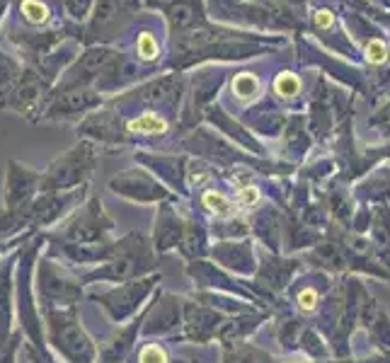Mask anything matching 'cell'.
I'll use <instances>...</instances> for the list:
<instances>
[{
  "instance_id": "obj_20",
  "label": "cell",
  "mask_w": 390,
  "mask_h": 363,
  "mask_svg": "<svg viewBox=\"0 0 390 363\" xmlns=\"http://www.w3.org/2000/svg\"><path fill=\"white\" fill-rule=\"evenodd\" d=\"M119 15V0H98V8H95V24L104 27L111 20H116Z\"/></svg>"
},
{
  "instance_id": "obj_27",
  "label": "cell",
  "mask_w": 390,
  "mask_h": 363,
  "mask_svg": "<svg viewBox=\"0 0 390 363\" xmlns=\"http://www.w3.org/2000/svg\"><path fill=\"white\" fill-rule=\"evenodd\" d=\"M257 201V189L255 187H245L240 192V203H255Z\"/></svg>"
},
{
  "instance_id": "obj_15",
  "label": "cell",
  "mask_w": 390,
  "mask_h": 363,
  "mask_svg": "<svg viewBox=\"0 0 390 363\" xmlns=\"http://www.w3.org/2000/svg\"><path fill=\"white\" fill-rule=\"evenodd\" d=\"M167 17H170L172 27H177V29H187V27H192V24L196 22L194 10H192V5H187V3L170 5V10H167Z\"/></svg>"
},
{
  "instance_id": "obj_2",
  "label": "cell",
  "mask_w": 390,
  "mask_h": 363,
  "mask_svg": "<svg viewBox=\"0 0 390 363\" xmlns=\"http://www.w3.org/2000/svg\"><path fill=\"white\" fill-rule=\"evenodd\" d=\"M83 279H75L65 267L54 262L52 254L39 257L37 262V303L42 310L47 308H78L83 298Z\"/></svg>"
},
{
  "instance_id": "obj_16",
  "label": "cell",
  "mask_w": 390,
  "mask_h": 363,
  "mask_svg": "<svg viewBox=\"0 0 390 363\" xmlns=\"http://www.w3.org/2000/svg\"><path fill=\"white\" fill-rule=\"evenodd\" d=\"M165 129V119H160L155 114H143L139 119L129 121V131H134V134H163Z\"/></svg>"
},
{
  "instance_id": "obj_28",
  "label": "cell",
  "mask_w": 390,
  "mask_h": 363,
  "mask_svg": "<svg viewBox=\"0 0 390 363\" xmlns=\"http://www.w3.org/2000/svg\"><path fill=\"white\" fill-rule=\"evenodd\" d=\"M315 22L320 24V27H330V24H332V15L327 13V10H320V13L315 15Z\"/></svg>"
},
{
  "instance_id": "obj_29",
  "label": "cell",
  "mask_w": 390,
  "mask_h": 363,
  "mask_svg": "<svg viewBox=\"0 0 390 363\" xmlns=\"http://www.w3.org/2000/svg\"><path fill=\"white\" fill-rule=\"evenodd\" d=\"M177 0H150V5H175Z\"/></svg>"
},
{
  "instance_id": "obj_6",
  "label": "cell",
  "mask_w": 390,
  "mask_h": 363,
  "mask_svg": "<svg viewBox=\"0 0 390 363\" xmlns=\"http://www.w3.org/2000/svg\"><path fill=\"white\" fill-rule=\"evenodd\" d=\"M83 201V187L73 192H42L27 206V223L32 233H47L63 216H68Z\"/></svg>"
},
{
  "instance_id": "obj_18",
  "label": "cell",
  "mask_w": 390,
  "mask_h": 363,
  "mask_svg": "<svg viewBox=\"0 0 390 363\" xmlns=\"http://www.w3.org/2000/svg\"><path fill=\"white\" fill-rule=\"evenodd\" d=\"M257 90H260V80H257L252 73H240V75H235V80H233V92H235L237 97H242V100L255 97Z\"/></svg>"
},
{
  "instance_id": "obj_9",
  "label": "cell",
  "mask_w": 390,
  "mask_h": 363,
  "mask_svg": "<svg viewBox=\"0 0 390 363\" xmlns=\"http://www.w3.org/2000/svg\"><path fill=\"white\" fill-rule=\"evenodd\" d=\"M100 105V95L95 90L85 88L80 83H70L68 88L56 92L47 102L39 119H73L78 114H85L93 107Z\"/></svg>"
},
{
  "instance_id": "obj_11",
  "label": "cell",
  "mask_w": 390,
  "mask_h": 363,
  "mask_svg": "<svg viewBox=\"0 0 390 363\" xmlns=\"http://www.w3.org/2000/svg\"><path fill=\"white\" fill-rule=\"evenodd\" d=\"M155 284V279H148V281H131V284H124L119 286V288L114 291H107V293H100V295H93L95 303H100L104 310H107V315L114 322H121L126 320L131 313H134L136 308H139L141 300L148 295L150 286Z\"/></svg>"
},
{
  "instance_id": "obj_25",
  "label": "cell",
  "mask_w": 390,
  "mask_h": 363,
  "mask_svg": "<svg viewBox=\"0 0 390 363\" xmlns=\"http://www.w3.org/2000/svg\"><path fill=\"white\" fill-rule=\"evenodd\" d=\"M388 56V49L383 42H378V39H373L371 44L366 46V59L371 61V63H383Z\"/></svg>"
},
{
  "instance_id": "obj_26",
  "label": "cell",
  "mask_w": 390,
  "mask_h": 363,
  "mask_svg": "<svg viewBox=\"0 0 390 363\" xmlns=\"http://www.w3.org/2000/svg\"><path fill=\"white\" fill-rule=\"evenodd\" d=\"M298 303H301V308H306V310H311L313 305H315V291H303L301 295H298Z\"/></svg>"
},
{
  "instance_id": "obj_23",
  "label": "cell",
  "mask_w": 390,
  "mask_h": 363,
  "mask_svg": "<svg viewBox=\"0 0 390 363\" xmlns=\"http://www.w3.org/2000/svg\"><path fill=\"white\" fill-rule=\"evenodd\" d=\"M204 203L214 213H219V216H226V213H231V203H228L226 199H223L221 194H216V192L204 194Z\"/></svg>"
},
{
  "instance_id": "obj_13",
  "label": "cell",
  "mask_w": 390,
  "mask_h": 363,
  "mask_svg": "<svg viewBox=\"0 0 390 363\" xmlns=\"http://www.w3.org/2000/svg\"><path fill=\"white\" fill-rule=\"evenodd\" d=\"M20 78H22V73H20L17 65L10 59H5V56H0V105L10 97V92L15 90Z\"/></svg>"
},
{
  "instance_id": "obj_12",
  "label": "cell",
  "mask_w": 390,
  "mask_h": 363,
  "mask_svg": "<svg viewBox=\"0 0 390 363\" xmlns=\"http://www.w3.org/2000/svg\"><path fill=\"white\" fill-rule=\"evenodd\" d=\"M114 61V51L109 49H90L88 54H83V59L78 61V63L73 65V70L70 73L75 75V80H88L93 78V75H98L100 70H104L107 65Z\"/></svg>"
},
{
  "instance_id": "obj_8",
  "label": "cell",
  "mask_w": 390,
  "mask_h": 363,
  "mask_svg": "<svg viewBox=\"0 0 390 363\" xmlns=\"http://www.w3.org/2000/svg\"><path fill=\"white\" fill-rule=\"evenodd\" d=\"M47 80L37 73V70H24L22 78L17 80L15 90L10 92V97L0 107L13 109L17 114L24 116H42L44 107H47Z\"/></svg>"
},
{
  "instance_id": "obj_4",
  "label": "cell",
  "mask_w": 390,
  "mask_h": 363,
  "mask_svg": "<svg viewBox=\"0 0 390 363\" xmlns=\"http://www.w3.org/2000/svg\"><path fill=\"white\" fill-rule=\"evenodd\" d=\"M111 230V221L107 218L100 199H90L85 206H78V211L68 218L58 230L44 233L49 240H61V242L73 245H95L107 242V235Z\"/></svg>"
},
{
  "instance_id": "obj_7",
  "label": "cell",
  "mask_w": 390,
  "mask_h": 363,
  "mask_svg": "<svg viewBox=\"0 0 390 363\" xmlns=\"http://www.w3.org/2000/svg\"><path fill=\"white\" fill-rule=\"evenodd\" d=\"M39 194H42V172H34L32 167H24L17 160H10L3 189L5 208L8 211L27 208Z\"/></svg>"
},
{
  "instance_id": "obj_30",
  "label": "cell",
  "mask_w": 390,
  "mask_h": 363,
  "mask_svg": "<svg viewBox=\"0 0 390 363\" xmlns=\"http://www.w3.org/2000/svg\"><path fill=\"white\" fill-rule=\"evenodd\" d=\"M3 5H5V0H0V10H3Z\"/></svg>"
},
{
  "instance_id": "obj_21",
  "label": "cell",
  "mask_w": 390,
  "mask_h": 363,
  "mask_svg": "<svg viewBox=\"0 0 390 363\" xmlns=\"http://www.w3.org/2000/svg\"><path fill=\"white\" fill-rule=\"evenodd\" d=\"M298 90H301V83L293 73H281L276 78V92L281 97H293Z\"/></svg>"
},
{
  "instance_id": "obj_19",
  "label": "cell",
  "mask_w": 390,
  "mask_h": 363,
  "mask_svg": "<svg viewBox=\"0 0 390 363\" xmlns=\"http://www.w3.org/2000/svg\"><path fill=\"white\" fill-rule=\"evenodd\" d=\"M20 13H22V17L27 20L29 24H42V22H47V17H49L47 5H42L39 0H24V3L20 5Z\"/></svg>"
},
{
  "instance_id": "obj_14",
  "label": "cell",
  "mask_w": 390,
  "mask_h": 363,
  "mask_svg": "<svg viewBox=\"0 0 390 363\" xmlns=\"http://www.w3.org/2000/svg\"><path fill=\"white\" fill-rule=\"evenodd\" d=\"M175 78H163L158 80V83L148 85V88H143V92H141V100L143 102H150V105H155V102H170L172 97L177 95L175 92Z\"/></svg>"
},
{
  "instance_id": "obj_1",
  "label": "cell",
  "mask_w": 390,
  "mask_h": 363,
  "mask_svg": "<svg viewBox=\"0 0 390 363\" xmlns=\"http://www.w3.org/2000/svg\"><path fill=\"white\" fill-rule=\"evenodd\" d=\"M42 318L49 346L65 363H98V346L80 325L78 308H47Z\"/></svg>"
},
{
  "instance_id": "obj_24",
  "label": "cell",
  "mask_w": 390,
  "mask_h": 363,
  "mask_svg": "<svg viewBox=\"0 0 390 363\" xmlns=\"http://www.w3.org/2000/svg\"><path fill=\"white\" fill-rule=\"evenodd\" d=\"M139 363H165V351L158 344H148L141 349Z\"/></svg>"
},
{
  "instance_id": "obj_5",
  "label": "cell",
  "mask_w": 390,
  "mask_h": 363,
  "mask_svg": "<svg viewBox=\"0 0 390 363\" xmlns=\"http://www.w3.org/2000/svg\"><path fill=\"white\" fill-rule=\"evenodd\" d=\"M95 153L90 143L70 148L65 155L56 157L47 172L42 175V192H73L83 187L88 175L93 172Z\"/></svg>"
},
{
  "instance_id": "obj_10",
  "label": "cell",
  "mask_w": 390,
  "mask_h": 363,
  "mask_svg": "<svg viewBox=\"0 0 390 363\" xmlns=\"http://www.w3.org/2000/svg\"><path fill=\"white\" fill-rule=\"evenodd\" d=\"M22 247L0 257V344H8L15 337L13 318H15V295H17L15 276H17V262Z\"/></svg>"
},
{
  "instance_id": "obj_17",
  "label": "cell",
  "mask_w": 390,
  "mask_h": 363,
  "mask_svg": "<svg viewBox=\"0 0 390 363\" xmlns=\"http://www.w3.org/2000/svg\"><path fill=\"white\" fill-rule=\"evenodd\" d=\"M211 42H214V34H209V32L182 34L180 42H177V51H180V54H194V51H199L201 46H206Z\"/></svg>"
},
{
  "instance_id": "obj_22",
  "label": "cell",
  "mask_w": 390,
  "mask_h": 363,
  "mask_svg": "<svg viewBox=\"0 0 390 363\" xmlns=\"http://www.w3.org/2000/svg\"><path fill=\"white\" fill-rule=\"evenodd\" d=\"M136 51H139V56L141 59H146V61H153L155 56H158V44H155V39H153V34H141L139 37V42H136Z\"/></svg>"
},
{
  "instance_id": "obj_3",
  "label": "cell",
  "mask_w": 390,
  "mask_h": 363,
  "mask_svg": "<svg viewBox=\"0 0 390 363\" xmlns=\"http://www.w3.org/2000/svg\"><path fill=\"white\" fill-rule=\"evenodd\" d=\"M150 264H153V259H150L146 240L141 238V235H126L121 242H116V249L109 262H104V267L95 269V272L85 274L83 281L136 279V276L143 274L146 269H150Z\"/></svg>"
}]
</instances>
